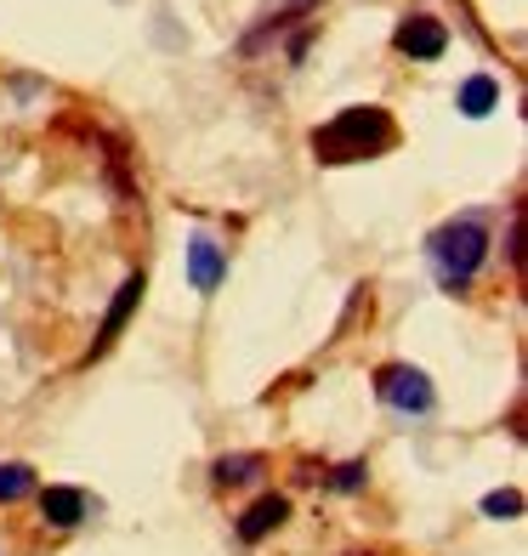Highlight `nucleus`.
Returning <instances> with one entry per match:
<instances>
[{
	"mask_svg": "<svg viewBox=\"0 0 528 556\" xmlns=\"http://www.w3.org/2000/svg\"><path fill=\"white\" fill-rule=\"evenodd\" d=\"M483 511L512 522V517H523V494H517V489H494V494H483Z\"/></svg>",
	"mask_w": 528,
	"mask_h": 556,
	"instance_id": "f8f14e48",
	"label": "nucleus"
},
{
	"mask_svg": "<svg viewBox=\"0 0 528 556\" xmlns=\"http://www.w3.org/2000/svg\"><path fill=\"white\" fill-rule=\"evenodd\" d=\"M40 517L52 522V528H74V522L86 517V494L80 489H63V483L40 489Z\"/></svg>",
	"mask_w": 528,
	"mask_h": 556,
	"instance_id": "6e6552de",
	"label": "nucleus"
},
{
	"mask_svg": "<svg viewBox=\"0 0 528 556\" xmlns=\"http://www.w3.org/2000/svg\"><path fill=\"white\" fill-rule=\"evenodd\" d=\"M443 46H449V29H443L438 17L415 12V17L398 23V52H404V58H415V63H432V58H443Z\"/></svg>",
	"mask_w": 528,
	"mask_h": 556,
	"instance_id": "20e7f679",
	"label": "nucleus"
},
{
	"mask_svg": "<svg viewBox=\"0 0 528 556\" xmlns=\"http://www.w3.org/2000/svg\"><path fill=\"white\" fill-rule=\"evenodd\" d=\"M500 109V80H489V74H472V80L461 86V114L466 119H483Z\"/></svg>",
	"mask_w": 528,
	"mask_h": 556,
	"instance_id": "9d476101",
	"label": "nucleus"
},
{
	"mask_svg": "<svg viewBox=\"0 0 528 556\" xmlns=\"http://www.w3.org/2000/svg\"><path fill=\"white\" fill-rule=\"evenodd\" d=\"M426 256H432L438 278L449 290H466L477 273H483L489 262V227L477 222V216H455V222H443L432 239H426Z\"/></svg>",
	"mask_w": 528,
	"mask_h": 556,
	"instance_id": "f03ea898",
	"label": "nucleus"
},
{
	"mask_svg": "<svg viewBox=\"0 0 528 556\" xmlns=\"http://www.w3.org/2000/svg\"><path fill=\"white\" fill-rule=\"evenodd\" d=\"M392 142H398V125H392L387 109L352 103V109H341L336 119H324L313 131V154L324 165H352V160H381Z\"/></svg>",
	"mask_w": 528,
	"mask_h": 556,
	"instance_id": "f257e3e1",
	"label": "nucleus"
},
{
	"mask_svg": "<svg viewBox=\"0 0 528 556\" xmlns=\"http://www.w3.org/2000/svg\"><path fill=\"white\" fill-rule=\"evenodd\" d=\"M262 454L256 448H250V454H222V460L211 466V477H216V483L222 489H244V483H256V477H262Z\"/></svg>",
	"mask_w": 528,
	"mask_h": 556,
	"instance_id": "1a4fd4ad",
	"label": "nucleus"
},
{
	"mask_svg": "<svg viewBox=\"0 0 528 556\" xmlns=\"http://www.w3.org/2000/svg\"><path fill=\"white\" fill-rule=\"evenodd\" d=\"M222 278H228V250H222L211 233H193V239H188V285H193L199 295H211Z\"/></svg>",
	"mask_w": 528,
	"mask_h": 556,
	"instance_id": "39448f33",
	"label": "nucleus"
},
{
	"mask_svg": "<svg viewBox=\"0 0 528 556\" xmlns=\"http://www.w3.org/2000/svg\"><path fill=\"white\" fill-rule=\"evenodd\" d=\"M137 301H142V273H131V278H125V285H120V295L109 301V313H103V330H97V341H91V358H97V352H109V346L120 341V330H125V324H131V313H137Z\"/></svg>",
	"mask_w": 528,
	"mask_h": 556,
	"instance_id": "423d86ee",
	"label": "nucleus"
},
{
	"mask_svg": "<svg viewBox=\"0 0 528 556\" xmlns=\"http://www.w3.org/2000/svg\"><path fill=\"white\" fill-rule=\"evenodd\" d=\"M285 517H290V500H285V494H262V500L239 517V540H244V545H262Z\"/></svg>",
	"mask_w": 528,
	"mask_h": 556,
	"instance_id": "0eeeda50",
	"label": "nucleus"
},
{
	"mask_svg": "<svg viewBox=\"0 0 528 556\" xmlns=\"http://www.w3.org/2000/svg\"><path fill=\"white\" fill-rule=\"evenodd\" d=\"M375 392H381V403L398 415H432V403H438L432 381H426L415 364H387L375 375Z\"/></svg>",
	"mask_w": 528,
	"mask_h": 556,
	"instance_id": "7ed1b4c3",
	"label": "nucleus"
},
{
	"mask_svg": "<svg viewBox=\"0 0 528 556\" xmlns=\"http://www.w3.org/2000/svg\"><path fill=\"white\" fill-rule=\"evenodd\" d=\"M35 494V471L23 466V460H7L0 466V505H17V500H29Z\"/></svg>",
	"mask_w": 528,
	"mask_h": 556,
	"instance_id": "9b49d317",
	"label": "nucleus"
},
{
	"mask_svg": "<svg viewBox=\"0 0 528 556\" xmlns=\"http://www.w3.org/2000/svg\"><path fill=\"white\" fill-rule=\"evenodd\" d=\"M364 477H369V466H364V460H347V466H336V477H330V489L352 494V489H364Z\"/></svg>",
	"mask_w": 528,
	"mask_h": 556,
	"instance_id": "ddd939ff",
	"label": "nucleus"
}]
</instances>
